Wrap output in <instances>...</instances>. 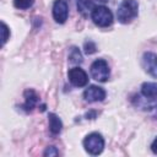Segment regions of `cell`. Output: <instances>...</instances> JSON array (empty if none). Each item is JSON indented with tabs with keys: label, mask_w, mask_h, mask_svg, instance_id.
<instances>
[{
	"label": "cell",
	"mask_w": 157,
	"mask_h": 157,
	"mask_svg": "<svg viewBox=\"0 0 157 157\" xmlns=\"http://www.w3.org/2000/svg\"><path fill=\"white\" fill-rule=\"evenodd\" d=\"M139 12V4L136 0H123L117 10V17L120 23L131 22Z\"/></svg>",
	"instance_id": "1"
},
{
	"label": "cell",
	"mask_w": 157,
	"mask_h": 157,
	"mask_svg": "<svg viewBox=\"0 0 157 157\" xmlns=\"http://www.w3.org/2000/svg\"><path fill=\"white\" fill-rule=\"evenodd\" d=\"M83 147L92 156L99 155L104 148V139L98 132H91L85 137Z\"/></svg>",
	"instance_id": "2"
},
{
	"label": "cell",
	"mask_w": 157,
	"mask_h": 157,
	"mask_svg": "<svg viewBox=\"0 0 157 157\" xmlns=\"http://www.w3.org/2000/svg\"><path fill=\"white\" fill-rule=\"evenodd\" d=\"M92 21L94 22V25L99 26V27H108L113 23V13L112 11L103 5L96 6L91 13Z\"/></svg>",
	"instance_id": "3"
},
{
	"label": "cell",
	"mask_w": 157,
	"mask_h": 157,
	"mask_svg": "<svg viewBox=\"0 0 157 157\" xmlns=\"http://www.w3.org/2000/svg\"><path fill=\"white\" fill-rule=\"evenodd\" d=\"M90 71H91V76L96 81H99V82H105L109 78V74H110L108 63L104 59L94 60L91 65Z\"/></svg>",
	"instance_id": "4"
},
{
	"label": "cell",
	"mask_w": 157,
	"mask_h": 157,
	"mask_svg": "<svg viewBox=\"0 0 157 157\" xmlns=\"http://www.w3.org/2000/svg\"><path fill=\"white\" fill-rule=\"evenodd\" d=\"M67 75H69V81L76 87H83L88 83V76L85 72V70H82L81 67L76 66L70 69Z\"/></svg>",
	"instance_id": "5"
},
{
	"label": "cell",
	"mask_w": 157,
	"mask_h": 157,
	"mask_svg": "<svg viewBox=\"0 0 157 157\" xmlns=\"http://www.w3.org/2000/svg\"><path fill=\"white\" fill-rule=\"evenodd\" d=\"M69 16V7L65 0H55L53 4V17L55 22L64 23Z\"/></svg>",
	"instance_id": "6"
},
{
	"label": "cell",
	"mask_w": 157,
	"mask_h": 157,
	"mask_svg": "<svg viewBox=\"0 0 157 157\" xmlns=\"http://www.w3.org/2000/svg\"><path fill=\"white\" fill-rule=\"evenodd\" d=\"M83 98L87 102H101L105 98V91L99 86L91 85L85 90Z\"/></svg>",
	"instance_id": "7"
},
{
	"label": "cell",
	"mask_w": 157,
	"mask_h": 157,
	"mask_svg": "<svg viewBox=\"0 0 157 157\" xmlns=\"http://www.w3.org/2000/svg\"><path fill=\"white\" fill-rule=\"evenodd\" d=\"M142 65L146 72L151 76L157 77V54L152 52H146L142 55Z\"/></svg>",
	"instance_id": "8"
},
{
	"label": "cell",
	"mask_w": 157,
	"mask_h": 157,
	"mask_svg": "<svg viewBox=\"0 0 157 157\" xmlns=\"http://www.w3.org/2000/svg\"><path fill=\"white\" fill-rule=\"evenodd\" d=\"M141 94L145 98H157V82H145L141 86Z\"/></svg>",
	"instance_id": "9"
},
{
	"label": "cell",
	"mask_w": 157,
	"mask_h": 157,
	"mask_svg": "<svg viewBox=\"0 0 157 157\" xmlns=\"http://www.w3.org/2000/svg\"><path fill=\"white\" fill-rule=\"evenodd\" d=\"M37 103H38V96H37V93L33 90H27L25 92V104H23V108L27 112H31L36 107Z\"/></svg>",
	"instance_id": "10"
},
{
	"label": "cell",
	"mask_w": 157,
	"mask_h": 157,
	"mask_svg": "<svg viewBox=\"0 0 157 157\" xmlns=\"http://www.w3.org/2000/svg\"><path fill=\"white\" fill-rule=\"evenodd\" d=\"M77 10L82 16H88L92 13L93 9L96 7L93 0H77Z\"/></svg>",
	"instance_id": "11"
},
{
	"label": "cell",
	"mask_w": 157,
	"mask_h": 157,
	"mask_svg": "<svg viewBox=\"0 0 157 157\" xmlns=\"http://www.w3.org/2000/svg\"><path fill=\"white\" fill-rule=\"evenodd\" d=\"M61 128H63V123L61 120L59 119V117L54 113H49V129H50V132L56 135L61 131Z\"/></svg>",
	"instance_id": "12"
},
{
	"label": "cell",
	"mask_w": 157,
	"mask_h": 157,
	"mask_svg": "<svg viewBox=\"0 0 157 157\" xmlns=\"http://www.w3.org/2000/svg\"><path fill=\"white\" fill-rule=\"evenodd\" d=\"M69 59L74 64H80L82 61V55H81V53H80V50L77 48L72 47L71 50H70V54H69Z\"/></svg>",
	"instance_id": "13"
},
{
	"label": "cell",
	"mask_w": 157,
	"mask_h": 157,
	"mask_svg": "<svg viewBox=\"0 0 157 157\" xmlns=\"http://www.w3.org/2000/svg\"><path fill=\"white\" fill-rule=\"evenodd\" d=\"M33 2H34V0H13V5L20 10L29 9L33 5Z\"/></svg>",
	"instance_id": "14"
},
{
	"label": "cell",
	"mask_w": 157,
	"mask_h": 157,
	"mask_svg": "<svg viewBox=\"0 0 157 157\" xmlns=\"http://www.w3.org/2000/svg\"><path fill=\"white\" fill-rule=\"evenodd\" d=\"M1 32H2V37H1V44L4 45L6 42H7V39H9V36H10V29H9V27L6 26V23L5 22H1Z\"/></svg>",
	"instance_id": "15"
},
{
	"label": "cell",
	"mask_w": 157,
	"mask_h": 157,
	"mask_svg": "<svg viewBox=\"0 0 157 157\" xmlns=\"http://www.w3.org/2000/svg\"><path fill=\"white\" fill-rule=\"evenodd\" d=\"M85 52H86L87 54L94 53V52H96V45H94V43H92V42H86V43H85Z\"/></svg>",
	"instance_id": "16"
},
{
	"label": "cell",
	"mask_w": 157,
	"mask_h": 157,
	"mask_svg": "<svg viewBox=\"0 0 157 157\" xmlns=\"http://www.w3.org/2000/svg\"><path fill=\"white\" fill-rule=\"evenodd\" d=\"M59 151L54 147V146H49L45 151H44V156H58Z\"/></svg>",
	"instance_id": "17"
},
{
	"label": "cell",
	"mask_w": 157,
	"mask_h": 157,
	"mask_svg": "<svg viewBox=\"0 0 157 157\" xmlns=\"http://www.w3.org/2000/svg\"><path fill=\"white\" fill-rule=\"evenodd\" d=\"M151 150H152V152L153 153H156L157 155V137L153 140V142L151 144Z\"/></svg>",
	"instance_id": "18"
},
{
	"label": "cell",
	"mask_w": 157,
	"mask_h": 157,
	"mask_svg": "<svg viewBox=\"0 0 157 157\" xmlns=\"http://www.w3.org/2000/svg\"><path fill=\"white\" fill-rule=\"evenodd\" d=\"M98 1H101V2H107L108 0H98Z\"/></svg>",
	"instance_id": "19"
}]
</instances>
